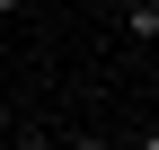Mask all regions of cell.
Wrapping results in <instances>:
<instances>
[{"instance_id":"obj_2","label":"cell","mask_w":159,"mask_h":150,"mask_svg":"<svg viewBox=\"0 0 159 150\" xmlns=\"http://www.w3.org/2000/svg\"><path fill=\"white\" fill-rule=\"evenodd\" d=\"M9 150H53V133H35V124H18V133H9Z\"/></svg>"},{"instance_id":"obj_6","label":"cell","mask_w":159,"mask_h":150,"mask_svg":"<svg viewBox=\"0 0 159 150\" xmlns=\"http://www.w3.org/2000/svg\"><path fill=\"white\" fill-rule=\"evenodd\" d=\"M150 97H159V62H150Z\"/></svg>"},{"instance_id":"obj_3","label":"cell","mask_w":159,"mask_h":150,"mask_svg":"<svg viewBox=\"0 0 159 150\" xmlns=\"http://www.w3.org/2000/svg\"><path fill=\"white\" fill-rule=\"evenodd\" d=\"M62 150H115V141H106V133H71Z\"/></svg>"},{"instance_id":"obj_5","label":"cell","mask_w":159,"mask_h":150,"mask_svg":"<svg viewBox=\"0 0 159 150\" xmlns=\"http://www.w3.org/2000/svg\"><path fill=\"white\" fill-rule=\"evenodd\" d=\"M0 18H18V0H0Z\"/></svg>"},{"instance_id":"obj_1","label":"cell","mask_w":159,"mask_h":150,"mask_svg":"<svg viewBox=\"0 0 159 150\" xmlns=\"http://www.w3.org/2000/svg\"><path fill=\"white\" fill-rule=\"evenodd\" d=\"M124 44H133V53L159 44V0H124Z\"/></svg>"},{"instance_id":"obj_4","label":"cell","mask_w":159,"mask_h":150,"mask_svg":"<svg viewBox=\"0 0 159 150\" xmlns=\"http://www.w3.org/2000/svg\"><path fill=\"white\" fill-rule=\"evenodd\" d=\"M133 150H159V124H150V133H142V141H133Z\"/></svg>"}]
</instances>
